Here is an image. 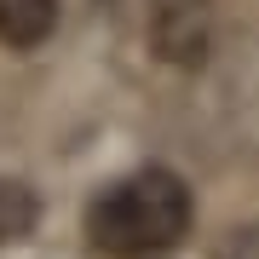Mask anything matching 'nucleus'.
Returning a JSON list of instances; mask_svg holds the SVG:
<instances>
[{
  "label": "nucleus",
  "mask_w": 259,
  "mask_h": 259,
  "mask_svg": "<svg viewBox=\"0 0 259 259\" xmlns=\"http://www.w3.org/2000/svg\"><path fill=\"white\" fill-rule=\"evenodd\" d=\"M185 231H190V190L167 167H144V173L121 179L104 196H93V207H87V236L110 259L167 253Z\"/></svg>",
  "instance_id": "obj_1"
},
{
  "label": "nucleus",
  "mask_w": 259,
  "mask_h": 259,
  "mask_svg": "<svg viewBox=\"0 0 259 259\" xmlns=\"http://www.w3.org/2000/svg\"><path fill=\"white\" fill-rule=\"evenodd\" d=\"M213 40V0H150V47L167 64L196 69Z\"/></svg>",
  "instance_id": "obj_2"
},
{
  "label": "nucleus",
  "mask_w": 259,
  "mask_h": 259,
  "mask_svg": "<svg viewBox=\"0 0 259 259\" xmlns=\"http://www.w3.org/2000/svg\"><path fill=\"white\" fill-rule=\"evenodd\" d=\"M58 29V0H0V47L29 52Z\"/></svg>",
  "instance_id": "obj_3"
},
{
  "label": "nucleus",
  "mask_w": 259,
  "mask_h": 259,
  "mask_svg": "<svg viewBox=\"0 0 259 259\" xmlns=\"http://www.w3.org/2000/svg\"><path fill=\"white\" fill-rule=\"evenodd\" d=\"M40 207H35V190L18 185V179H0V242H23L35 231Z\"/></svg>",
  "instance_id": "obj_4"
},
{
  "label": "nucleus",
  "mask_w": 259,
  "mask_h": 259,
  "mask_svg": "<svg viewBox=\"0 0 259 259\" xmlns=\"http://www.w3.org/2000/svg\"><path fill=\"white\" fill-rule=\"evenodd\" d=\"M213 259H259V225H242V231H231L219 242V253Z\"/></svg>",
  "instance_id": "obj_5"
}]
</instances>
